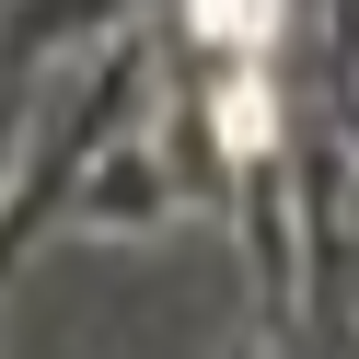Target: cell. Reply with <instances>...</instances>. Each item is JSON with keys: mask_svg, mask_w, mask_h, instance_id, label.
I'll list each match as a JSON object with an SVG mask.
<instances>
[{"mask_svg": "<svg viewBox=\"0 0 359 359\" xmlns=\"http://www.w3.org/2000/svg\"><path fill=\"white\" fill-rule=\"evenodd\" d=\"M266 128H278V116H266V93H243V81H232V93H220V140H232V151H266Z\"/></svg>", "mask_w": 359, "mask_h": 359, "instance_id": "2", "label": "cell"}, {"mask_svg": "<svg viewBox=\"0 0 359 359\" xmlns=\"http://www.w3.org/2000/svg\"><path fill=\"white\" fill-rule=\"evenodd\" d=\"M197 24H209L220 47H243V58H255V47H266V24H278V0H197Z\"/></svg>", "mask_w": 359, "mask_h": 359, "instance_id": "1", "label": "cell"}]
</instances>
